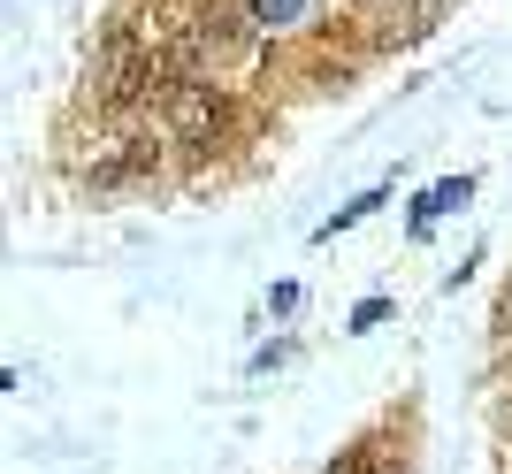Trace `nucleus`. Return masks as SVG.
<instances>
[{
    "label": "nucleus",
    "instance_id": "423d86ee",
    "mask_svg": "<svg viewBox=\"0 0 512 474\" xmlns=\"http://www.w3.org/2000/svg\"><path fill=\"white\" fill-rule=\"evenodd\" d=\"M329 474H398L383 452H360V459H344V467H329Z\"/></svg>",
    "mask_w": 512,
    "mask_h": 474
},
{
    "label": "nucleus",
    "instance_id": "f257e3e1",
    "mask_svg": "<svg viewBox=\"0 0 512 474\" xmlns=\"http://www.w3.org/2000/svg\"><path fill=\"white\" fill-rule=\"evenodd\" d=\"M92 85H100V100H153V62L130 46V31H107Z\"/></svg>",
    "mask_w": 512,
    "mask_h": 474
},
{
    "label": "nucleus",
    "instance_id": "7ed1b4c3",
    "mask_svg": "<svg viewBox=\"0 0 512 474\" xmlns=\"http://www.w3.org/2000/svg\"><path fill=\"white\" fill-rule=\"evenodd\" d=\"M467 192H474L467 176H459V184H436V192H428L421 207H413V230H428V222H436V215H451V207H467Z\"/></svg>",
    "mask_w": 512,
    "mask_h": 474
},
{
    "label": "nucleus",
    "instance_id": "20e7f679",
    "mask_svg": "<svg viewBox=\"0 0 512 474\" xmlns=\"http://www.w3.org/2000/svg\"><path fill=\"white\" fill-rule=\"evenodd\" d=\"M306 0H253V23H268V31H283V23H299Z\"/></svg>",
    "mask_w": 512,
    "mask_h": 474
},
{
    "label": "nucleus",
    "instance_id": "0eeeda50",
    "mask_svg": "<svg viewBox=\"0 0 512 474\" xmlns=\"http://www.w3.org/2000/svg\"><path fill=\"white\" fill-rule=\"evenodd\" d=\"M337 8H367V0H337Z\"/></svg>",
    "mask_w": 512,
    "mask_h": 474
},
{
    "label": "nucleus",
    "instance_id": "f03ea898",
    "mask_svg": "<svg viewBox=\"0 0 512 474\" xmlns=\"http://www.w3.org/2000/svg\"><path fill=\"white\" fill-rule=\"evenodd\" d=\"M169 130L184 146H207L222 130V92L214 85H169Z\"/></svg>",
    "mask_w": 512,
    "mask_h": 474
},
{
    "label": "nucleus",
    "instance_id": "39448f33",
    "mask_svg": "<svg viewBox=\"0 0 512 474\" xmlns=\"http://www.w3.org/2000/svg\"><path fill=\"white\" fill-rule=\"evenodd\" d=\"M436 23H444V0H413L406 8V39H428Z\"/></svg>",
    "mask_w": 512,
    "mask_h": 474
}]
</instances>
